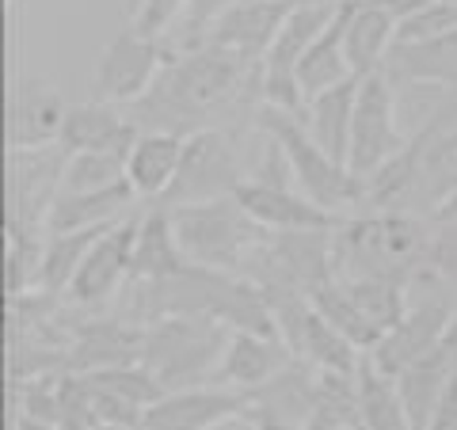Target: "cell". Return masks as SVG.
<instances>
[{
	"label": "cell",
	"mask_w": 457,
	"mask_h": 430,
	"mask_svg": "<svg viewBox=\"0 0 457 430\" xmlns=\"http://www.w3.org/2000/svg\"><path fill=\"white\" fill-rule=\"evenodd\" d=\"M252 69L260 65L240 62L213 42L187 54H171V62L156 77L149 95L134 103L137 130H168L183 137L210 130V119L240 95Z\"/></svg>",
	"instance_id": "6da1fadb"
},
{
	"label": "cell",
	"mask_w": 457,
	"mask_h": 430,
	"mask_svg": "<svg viewBox=\"0 0 457 430\" xmlns=\"http://www.w3.org/2000/svg\"><path fill=\"white\" fill-rule=\"evenodd\" d=\"M427 255V240L416 213H354L332 233V275L339 282L354 278H408Z\"/></svg>",
	"instance_id": "7a4b0ae2"
},
{
	"label": "cell",
	"mask_w": 457,
	"mask_h": 430,
	"mask_svg": "<svg viewBox=\"0 0 457 430\" xmlns=\"http://www.w3.org/2000/svg\"><path fill=\"white\" fill-rule=\"evenodd\" d=\"M176 240L191 267L203 270H225V275H248L255 255L267 244V228L248 218V210L228 198H210V203L191 206H168Z\"/></svg>",
	"instance_id": "3957f363"
},
{
	"label": "cell",
	"mask_w": 457,
	"mask_h": 430,
	"mask_svg": "<svg viewBox=\"0 0 457 430\" xmlns=\"http://www.w3.org/2000/svg\"><path fill=\"white\" fill-rule=\"evenodd\" d=\"M255 126H260L270 145L282 153L294 187L305 198H312L320 210L336 213V218H351V210L362 206V191H366L362 179L351 176V168L336 164L332 156L317 145V137L309 134L302 114L260 103L255 107Z\"/></svg>",
	"instance_id": "277c9868"
},
{
	"label": "cell",
	"mask_w": 457,
	"mask_h": 430,
	"mask_svg": "<svg viewBox=\"0 0 457 430\" xmlns=\"http://www.w3.org/2000/svg\"><path fill=\"white\" fill-rule=\"evenodd\" d=\"M228 327L213 317H195V312H171V317L149 320L145 324V354L141 366L153 369L156 381L164 385V393L176 389H198V385L213 381Z\"/></svg>",
	"instance_id": "5b68a950"
},
{
	"label": "cell",
	"mask_w": 457,
	"mask_h": 430,
	"mask_svg": "<svg viewBox=\"0 0 457 430\" xmlns=\"http://www.w3.org/2000/svg\"><path fill=\"white\" fill-rule=\"evenodd\" d=\"M171 62L168 38L141 35L137 27H122L96 57L92 69V99L114 107H134L149 95L156 77Z\"/></svg>",
	"instance_id": "8992f818"
},
{
	"label": "cell",
	"mask_w": 457,
	"mask_h": 430,
	"mask_svg": "<svg viewBox=\"0 0 457 430\" xmlns=\"http://www.w3.org/2000/svg\"><path fill=\"white\" fill-rule=\"evenodd\" d=\"M336 4L332 0H297L290 20L282 23L278 38L270 42V50L260 65V103L302 114L305 119V95L297 88V65H302L305 50L312 46V38L324 31V23L332 20Z\"/></svg>",
	"instance_id": "52a82bcc"
},
{
	"label": "cell",
	"mask_w": 457,
	"mask_h": 430,
	"mask_svg": "<svg viewBox=\"0 0 457 430\" xmlns=\"http://www.w3.org/2000/svg\"><path fill=\"white\" fill-rule=\"evenodd\" d=\"M248 176L240 171L237 141L221 126L187 134L183 141V161L176 171V183L164 194V206H191L210 203V198H228Z\"/></svg>",
	"instance_id": "ba28073f"
},
{
	"label": "cell",
	"mask_w": 457,
	"mask_h": 430,
	"mask_svg": "<svg viewBox=\"0 0 457 430\" xmlns=\"http://www.w3.org/2000/svg\"><path fill=\"white\" fill-rule=\"evenodd\" d=\"M404 145H408V137L396 126V95H393L389 73L381 69L374 77H362L359 103H354V122H351V153H347L351 176L370 179Z\"/></svg>",
	"instance_id": "9c48e42d"
},
{
	"label": "cell",
	"mask_w": 457,
	"mask_h": 430,
	"mask_svg": "<svg viewBox=\"0 0 457 430\" xmlns=\"http://www.w3.org/2000/svg\"><path fill=\"white\" fill-rule=\"evenodd\" d=\"M240 419H248V393L198 385V389H176L153 400L141 411L137 430H221Z\"/></svg>",
	"instance_id": "30bf717a"
},
{
	"label": "cell",
	"mask_w": 457,
	"mask_h": 430,
	"mask_svg": "<svg viewBox=\"0 0 457 430\" xmlns=\"http://www.w3.org/2000/svg\"><path fill=\"white\" fill-rule=\"evenodd\" d=\"M237 203L267 233H332L343 221L336 213L320 210L312 198H305L290 179H270V176L245 179L237 187Z\"/></svg>",
	"instance_id": "8fae6325"
},
{
	"label": "cell",
	"mask_w": 457,
	"mask_h": 430,
	"mask_svg": "<svg viewBox=\"0 0 457 430\" xmlns=\"http://www.w3.org/2000/svg\"><path fill=\"white\" fill-rule=\"evenodd\" d=\"M137 225L141 213H130L119 225H111L104 236H99L84 263L77 270V278L69 282V301L80 309H96L104 305L107 297L119 294L122 282H130V263H134V240H137Z\"/></svg>",
	"instance_id": "7c38bea8"
},
{
	"label": "cell",
	"mask_w": 457,
	"mask_h": 430,
	"mask_svg": "<svg viewBox=\"0 0 457 430\" xmlns=\"http://www.w3.org/2000/svg\"><path fill=\"white\" fill-rule=\"evenodd\" d=\"M145 354V324L122 317H96L77 324L73 343H69L65 374H96V369L134 366Z\"/></svg>",
	"instance_id": "4fadbf2b"
},
{
	"label": "cell",
	"mask_w": 457,
	"mask_h": 430,
	"mask_svg": "<svg viewBox=\"0 0 457 430\" xmlns=\"http://www.w3.org/2000/svg\"><path fill=\"white\" fill-rule=\"evenodd\" d=\"M69 103L46 80L27 77L8 99V153H35L62 141Z\"/></svg>",
	"instance_id": "5bb4252c"
},
{
	"label": "cell",
	"mask_w": 457,
	"mask_h": 430,
	"mask_svg": "<svg viewBox=\"0 0 457 430\" xmlns=\"http://www.w3.org/2000/svg\"><path fill=\"white\" fill-rule=\"evenodd\" d=\"M453 312L457 309L442 305V301H420V305H408L400 324L393 327V332H385L378 347L370 351V362H374L381 374L396 377L400 369H408L411 362H420V358H427L435 347H442V335H446Z\"/></svg>",
	"instance_id": "9a60e30c"
},
{
	"label": "cell",
	"mask_w": 457,
	"mask_h": 430,
	"mask_svg": "<svg viewBox=\"0 0 457 430\" xmlns=\"http://www.w3.org/2000/svg\"><path fill=\"white\" fill-rule=\"evenodd\" d=\"M294 4L297 0H240V4L213 27L206 42L228 50L233 57H240V62H248V65H263L270 42L278 38L282 23L290 20Z\"/></svg>",
	"instance_id": "2e32d148"
},
{
	"label": "cell",
	"mask_w": 457,
	"mask_h": 430,
	"mask_svg": "<svg viewBox=\"0 0 457 430\" xmlns=\"http://www.w3.org/2000/svg\"><path fill=\"white\" fill-rule=\"evenodd\" d=\"M294 351L286 347L278 335H260V332H233L225 343V354L218 369H213L210 385L221 389H237V393H255L263 389L270 377H278L286 366L294 362Z\"/></svg>",
	"instance_id": "e0dca14e"
},
{
	"label": "cell",
	"mask_w": 457,
	"mask_h": 430,
	"mask_svg": "<svg viewBox=\"0 0 457 430\" xmlns=\"http://www.w3.org/2000/svg\"><path fill=\"white\" fill-rule=\"evenodd\" d=\"M137 134H141L137 122L130 114H122V107L84 99V103H69L57 145L65 149V156H73V153H126L130 156Z\"/></svg>",
	"instance_id": "ac0fdd59"
},
{
	"label": "cell",
	"mask_w": 457,
	"mask_h": 430,
	"mask_svg": "<svg viewBox=\"0 0 457 430\" xmlns=\"http://www.w3.org/2000/svg\"><path fill=\"white\" fill-rule=\"evenodd\" d=\"M137 194L130 183H114L104 191H57L46 213V233H80V228H107L130 218Z\"/></svg>",
	"instance_id": "d6986e66"
},
{
	"label": "cell",
	"mask_w": 457,
	"mask_h": 430,
	"mask_svg": "<svg viewBox=\"0 0 457 430\" xmlns=\"http://www.w3.org/2000/svg\"><path fill=\"white\" fill-rule=\"evenodd\" d=\"M183 270H191V263L176 240L171 210L168 206L145 210L137 225V240H134L130 282H168V278H179Z\"/></svg>",
	"instance_id": "ffe728a7"
},
{
	"label": "cell",
	"mask_w": 457,
	"mask_h": 430,
	"mask_svg": "<svg viewBox=\"0 0 457 430\" xmlns=\"http://www.w3.org/2000/svg\"><path fill=\"white\" fill-rule=\"evenodd\" d=\"M183 134L168 130H141L130 156H126V183L137 198H164L176 183V171L183 161Z\"/></svg>",
	"instance_id": "44dd1931"
},
{
	"label": "cell",
	"mask_w": 457,
	"mask_h": 430,
	"mask_svg": "<svg viewBox=\"0 0 457 430\" xmlns=\"http://www.w3.org/2000/svg\"><path fill=\"white\" fill-rule=\"evenodd\" d=\"M343 46H347V62L354 77H374L381 73V62L396 46V20L378 0H351Z\"/></svg>",
	"instance_id": "7402d4cb"
},
{
	"label": "cell",
	"mask_w": 457,
	"mask_h": 430,
	"mask_svg": "<svg viewBox=\"0 0 457 430\" xmlns=\"http://www.w3.org/2000/svg\"><path fill=\"white\" fill-rule=\"evenodd\" d=\"M347 12H351V0L336 4L332 20L324 23V31L312 38V46L305 50L302 65H297V88H302L305 103L317 99L320 92L336 88V84L351 80V62H347V46H343V31H347Z\"/></svg>",
	"instance_id": "603a6c76"
},
{
	"label": "cell",
	"mask_w": 457,
	"mask_h": 430,
	"mask_svg": "<svg viewBox=\"0 0 457 430\" xmlns=\"http://www.w3.org/2000/svg\"><path fill=\"white\" fill-rule=\"evenodd\" d=\"M359 84L362 77H351L336 84V88L320 92L317 99H309V107H305L309 134L343 168H347V153H351V122H354V103H359Z\"/></svg>",
	"instance_id": "cb8c5ba5"
},
{
	"label": "cell",
	"mask_w": 457,
	"mask_h": 430,
	"mask_svg": "<svg viewBox=\"0 0 457 430\" xmlns=\"http://www.w3.org/2000/svg\"><path fill=\"white\" fill-rule=\"evenodd\" d=\"M457 377V366L453 358L446 354V347H435L427 358L420 362H411L408 369H400L396 374V389H400V400H404V408L411 415V426L423 430L427 419L435 415L442 393L450 389V381Z\"/></svg>",
	"instance_id": "d4e9b609"
},
{
	"label": "cell",
	"mask_w": 457,
	"mask_h": 430,
	"mask_svg": "<svg viewBox=\"0 0 457 430\" xmlns=\"http://www.w3.org/2000/svg\"><path fill=\"white\" fill-rule=\"evenodd\" d=\"M354 389H359V430H416L404 400H400L396 377L381 374L370 362V354H362V362H359Z\"/></svg>",
	"instance_id": "484cf974"
},
{
	"label": "cell",
	"mask_w": 457,
	"mask_h": 430,
	"mask_svg": "<svg viewBox=\"0 0 457 430\" xmlns=\"http://www.w3.org/2000/svg\"><path fill=\"white\" fill-rule=\"evenodd\" d=\"M453 198H457V130L442 134V137H431V145H427V153H423V164H420V179H416L411 206L431 210L438 218Z\"/></svg>",
	"instance_id": "4316f807"
},
{
	"label": "cell",
	"mask_w": 457,
	"mask_h": 430,
	"mask_svg": "<svg viewBox=\"0 0 457 430\" xmlns=\"http://www.w3.org/2000/svg\"><path fill=\"white\" fill-rule=\"evenodd\" d=\"M343 285H347L351 305L359 309V317L378 339L393 332L408 312V278H354Z\"/></svg>",
	"instance_id": "83f0119b"
},
{
	"label": "cell",
	"mask_w": 457,
	"mask_h": 430,
	"mask_svg": "<svg viewBox=\"0 0 457 430\" xmlns=\"http://www.w3.org/2000/svg\"><path fill=\"white\" fill-rule=\"evenodd\" d=\"M305 430H359V389L354 374H324L317 377V393L305 415Z\"/></svg>",
	"instance_id": "f1b7e54d"
},
{
	"label": "cell",
	"mask_w": 457,
	"mask_h": 430,
	"mask_svg": "<svg viewBox=\"0 0 457 430\" xmlns=\"http://www.w3.org/2000/svg\"><path fill=\"white\" fill-rule=\"evenodd\" d=\"M84 381L92 385L96 393H107V396H119L126 404H134L145 411L153 400L164 396V385L156 381L153 369H145L141 362L134 366H114V369H96V374H80Z\"/></svg>",
	"instance_id": "f546056e"
},
{
	"label": "cell",
	"mask_w": 457,
	"mask_h": 430,
	"mask_svg": "<svg viewBox=\"0 0 457 430\" xmlns=\"http://www.w3.org/2000/svg\"><path fill=\"white\" fill-rule=\"evenodd\" d=\"M126 179V153H73L65 156L62 191H104Z\"/></svg>",
	"instance_id": "4dcf8cb0"
},
{
	"label": "cell",
	"mask_w": 457,
	"mask_h": 430,
	"mask_svg": "<svg viewBox=\"0 0 457 430\" xmlns=\"http://www.w3.org/2000/svg\"><path fill=\"white\" fill-rule=\"evenodd\" d=\"M240 0H187V8H183V16L176 23V31H171V54H187V50H198L206 46L210 31L218 27L228 12H233Z\"/></svg>",
	"instance_id": "1f68e13d"
},
{
	"label": "cell",
	"mask_w": 457,
	"mask_h": 430,
	"mask_svg": "<svg viewBox=\"0 0 457 430\" xmlns=\"http://www.w3.org/2000/svg\"><path fill=\"white\" fill-rule=\"evenodd\" d=\"M187 8V0H137V12H134V27L141 35H153V38H168L176 31V23Z\"/></svg>",
	"instance_id": "d6a6232c"
},
{
	"label": "cell",
	"mask_w": 457,
	"mask_h": 430,
	"mask_svg": "<svg viewBox=\"0 0 457 430\" xmlns=\"http://www.w3.org/2000/svg\"><path fill=\"white\" fill-rule=\"evenodd\" d=\"M423 430H457V377L450 381V389L442 393L438 408H435L431 419H427Z\"/></svg>",
	"instance_id": "836d02e7"
},
{
	"label": "cell",
	"mask_w": 457,
	"mask_h": 430,
	"mask_svg": "<svg viewBox=\"0 0 457 430\" xmlns=\"http://www.w3.org/2000/svg\"><path fill=\"white\" fill-rule=\"evenodd\" d=\"M378 4H381L385 12H389V16L396 20V27H400V23H404V20H411V16H420V12H423V8H431V4H435V0H378Z\"/></svg>",
	"instance_id": "e575fe53"
},
{
	"label": "cell",
	"mask_w": 457,
	"mask_h": 430,
	"mask_svg": "<svg viewBox=\"0 0 457 430\" xmlns=\"http://www.w3.org/2000/svg\"><path fill=\"white\" fill-rule=\"evenodd\" d=\"M252 430H305V426H297V423H282V419H248Z\"/></svg>",
	"instance_id": "d590c367"
},
{
	"label": "cell",
	"mask_w": 457,
	"mask_h": 430,
	"mask_svg": "<svg viewBox=\"0 0 457 430\" xmlns=\"http://www.w3.org/2000/svg\"><path fill=\"white\" fill-rule=\"evenodd\" d=\"M442 347H446V354L453 358V366H457V312H453V320L446 327V335H442Z\"/></svg>",
	"instance_id": "8d00e7d4"
},
{
	"label": "cell",
	"mask_w": 457,
	"mask_h": 430,
	"mask_svg": "<svg viewBox=\"0 0 457 430\" xmlns=\"http://www.w3.org/2000/svg\"><path fill=\"white\" fill-rule=\"evenodd\" d=\"M12 430H57V426H50V423H35V419H23V415H16Z\"/></svg>",
	"instance_id": "74e56055"
},
{
	"label": "cell",
	"mask_w": 457,
	"mask_h": 430,
	"mask_svg": "<svg viewBox=\"0 0 457 430\" xmlns=\"http://www.w3.org/2000/svg\"><path fill=\"white\" fill-rule=\"evenodd\" d=\"M438 218H442V221H457V198H453V203H450L446 210H442V213H438Z\"/></svg>",
	"instance_id": "f35d334b"
},
{
	"label": "cell",
	"mask_w": 457,
	"mask_h": 430,
	"mask_svg": "<svg viewBox=\"0 0 457 430\" xmlns=\"http://www.w3.org/2000/svg\"><path fill=\"white\" fill-rule=\"evenodd\" d=\"M92 430H134V426H92Z\"/></svg>",
	"instance_id": "ab89813d"
},
{
	"label": "cell",
	"mask_w": 457,
	"mask_h": 430,
	"mask_svg": "<svg viewBox=\"0 0 457 430\" xmlns=\"http://www.w3.org/2000/svg\"><path fill=\"white\" fill-rule=\"evenodd\" d=\"M332 4H343V0H332Z\"/></svg>",
	"instance_id": "60d3db41"
}]
</instances>
